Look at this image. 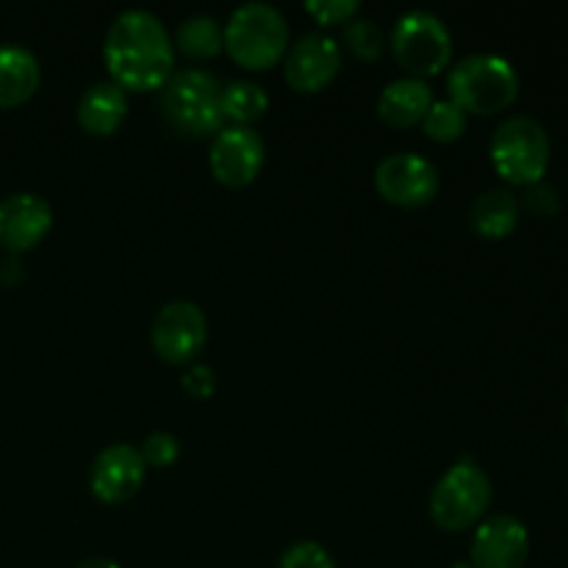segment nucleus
Here are the masks:
<instances>
[{
  "instance_id": "f257e3e1",
  "label": "nucleus",
  "mask_w": 568,
  "mask_h": 568,
  "mask_svg": "<svg viewBox=\"0 0 568 568\" xmlns=\"http://www.w3.org/2000/svg\"><path fill=\"white\" fill-rule=\"evenodd\" d=\"M111 83L122 92L161 89L175 70V44L170 31L148 9H128L114 17L103 42Z\"/></svg>"
},
{
  "instance_id": "f03ea898",
  "label": "nucleus",
  "mask_w": 568,
  "mask_h": 568,
  "mask_svg": "<svg viewBox=\"0 0 568 568\" xmlns=\"http://www.w3.org/2000/svg\"><path fill=\"white\" fill-rule=\"evenodd\" d=\"M231 59L244 70H272L288 50V20L277 6L250 0L231 11L222 26Z\"/></svg>"
},
{
  "instance_id": "7ed1b4c3",
  "label": "nucleus",
  "mask_w": 568,
  "mask_h": 568,
  "mask_svg": "<svg viewBox=\"0 0 568 568\" xmlns=\"http://www.w3.org/2000/svg\"><path fill=\"white\" fill-rule=\"evenodd\" d=\"M222 83L211 72L186 67L172 72L161 87L159 109L166 125L186 139L216 136L225 128L220 105Z\"/></svg>"
},
{
  "instance_id": "20e7f679",
  "label": "nucleus",
  "mask_w": 568,
  "mask_h": 568,
  "mask_svg": "<svg viewBox=\"0 0 568 568\" xmlns=\"http://www.w3.org/2000/svg\"><path fill=\"white\" fill-rule=\"evenodd\" d=\"M519 72L497 53H471L455 61L447 75L449 100L466 114L491 116L510 109L519 98Z\"/></svg>"
},
{
  "instance_id": "39448f33",
  "label": "nucleus",
  "mask_w": 568,
  "mask_h": 568,
  "mask_svg": "<svg viewBox=\"0 0 568 568\" xmlns=\"http://www.w3.org/2000/svg\"><path fill=\"white\" fill-rule=\"evenodd\" d=\"M488 155L508 186H530L544 181L552 161V142L549 133L536 116L510 114L494 131Z\"/></svg>"
},
{
  "instance_id": "423d86ee",
  "label": "nucleus",
  "mask_w": 568,
  "mask_h": 568,
  "mask_svg": "<svg viewBox=\"0 0 568 568\" xmlns=\"http://www.w3.org/2000/svg\"><path fill=\"white\" fill-rule=\"evenodd\" d=\"M494 486L477 460L460 458L430 491V519L444 532H466L486 519Z\"/></svg>"
},
{
  "instance_id": "0eeeda50",
  "label": "nucleus",
  "mask_w": 568,
  "mask_h": 568,
  "mask_svg": "<svg viewBox=\"0 0 568 568\" xmlns=\"http://www.w3.org/2000/svg\"><path fill=\"white\" fill-rule=\"evenodd\" d=\"M386 44L392 48L394 61L419 81L438 75L453 61V33H449L447 22L425 9L405 11L394 22Z\"/></svg>"
},
{
  "instance_id": "6e6552de",
  "label": "nucleus",
  "mask_w": 568,
  "mask_h": 568,
  "mask_svg": "<svg viewBox=\"0 0 568 568\" xmlns=\"http://www.w3.org/2000/svg\"><path fill=\"white\" fill-rule=\"evenodd\" d=\"M155 355L172 366L192 364L209 344V320L192 300H170L150 325Z\"/></svg>"
},
{
  "instance_id": "1a4fd4ad",
  "label": "nucleus",
  "mask_w": 568,
  "mask_h": 568,
  "mask_svg": "<svg viewBox=\"0 0 568 568\" xmlns=\"http://www.w3.org/2000/svg\"><path fill=\"white\" fill-rule=\"evenodd\" d=\"M438 186V166L419 153H392L375 166L377 194L399 209H422L436 197Z\"/></svg>"
},
{
  "instance_id": "9d476101",
  "label": "nucleus",
  "mask_w": 568,
  "mask_h": 568,
  "mask_svg": "<svg viewBox=\"0 0 568 568\" xmlns=\"http://www.w3.org/2000/svg\"><path fill=\"white\" fill-rule=\"evenodd\" d=\"M266 161V144L255 128L225 125L209 150V170L222 186L244 189L261 175Z\"/></svg>"
},
{
  "instance_id": "9b49d317",
  "label": "nucleus",
  "mask_w": 568,
  "mask_h": 568,
  "mask_svg": "<svg viewBox=\"0 0 568 568\" xmlns=\"http://www.w3.org/2000/svg\"><path fill=\"white\" fill-rule=\"evenodd\" d=\"M342 44L320 31L303 33L283 55V78L300 94H316L333 83L342 70Z\"/></svg>"
},
{
  "instance_id": "f8f14e48",
  "label": "nucleus",
  "mask_w": 568,
  "mask_h": 568,
  "mask_svg": "<svg viewBox=\"0 0 568 568\" xmlns=\"http://www.w3.org/2000/svg\"><path fill=\"white\" fill-rule=\"evenodd\" d=\"M527 558H530V532L516 516H488L475 527L469 544L471 568H525Z\"/></svg>"
},
{
  "instance_id": "ddd939ff",
  "label": "nucleus",
  "mask_w": 568,
  "mask_h": 568,
  "mask_svg": "<svg viewBox=\"0 0 568 568\" xmlns=\"http://www.w3.org/2000/svg\"><path fill=\"white\" fill-rule=\"evenodd\" d=\"M148 477V464L133 444H111L94 455L89 466V488L105 505H120L136 497Z\"/></svg>"
},
{
  "instance_id": "4468645a",
  "label": "nucleus",
  "mask_w": 568,
  "mask_h": 568,
  "mask_svg": "<svg viewBox=\"0 0 568 568\" xmlns=\"http://www.w3.org/2000/svg\"><path fill=\"white\" fill-rule=\"evenodd\" d=\"M53 227V209L42 194L17 192L0 200V247L20 255L44 242Z\"/></svg>"
},
{
  "instance_id": "2eb2a0df",
  "label": "nucleus",
  "mask_w": 568,
  "mask_h": 568,
  "mask_svg": "<svg viewBox=\"0 0 568 568\" xmlns=\"http://www.w3.org/2000/svg\"><path fill=\"white\" fill-rule=\"evenodd\" d=\"M433 100L436 98H433L430 83L403 75L383 87L381 98H377V114L388 128L405 131V128L422 125Z\"/></svg>"
},
{
  "instance_id": "dca6fc26",
  "label": "nucleus",
  "mask_w": 568,
  "mask_h": 568,
  "mask_svg": "<svg viewBox=\"0 0 568 568\" xmlns=\"http://www.w3.org/2000/svg\"><path fill=\"white\" fill-rule=\"evenodd\" d=\"M75 120L89 136H111L128 120V92L111 81L92 83L78 98Z\"/></svg>"
},
{
  "instance_id": "f3484780",
  "label": "nucleus",
  "mask_w": 568,
  "mask_h": 568,
  "mask_svg": "<svg viewBox=\"0 0 568 568\" xmlns=\"http://www.w3.org/2000/svg\"><path fill=\"white\" fill-rule=\"evenodd\" d=\"M42 81L39 59L14 42L0 44V109H14L37 94Z\"/></svg>"
},
{
  "instance_id": "a211bd4d",
  "label": "nucleus",
  "mask_w": 568,
  "mask_h": 568,
  "mask_svg": "<svg viewBox=\"0 0 568 568\" xmlns=\"http://www.w3.org/2000/svg\"><path fill=\"white\" fill-rule=\"evenodd\" d=\"M521 205L510 186H491L477 194L469 209L471 231L483 239H505L519 225Z\"/></svg>"
},
{
  "instance_id": "6ab92c4d",
  "label": "nucleus",
  "mask_w": 568,
  "mask_h": 568,
  "mask_svg": "<svg viewBox=\"0 0 568 568\" xmlns=\"http://www.w3.org/2000/svg\"><path fill=\"white\" fill-rule=\"evenodd\" d=\"M220 105L222 120L231 122V125L253 128V122H258L266 114V109H270V94H266V89L261 83L239 78V81H231L222 87Z\"/></svg>"
},
{
  "instance_id": "aec40b11",
  "label": "nucleus",
  "mask_w": 568,
  "mask_h": 568,
  "mask_svg": "<svg viewBox=\"0 0 568 568\" xmlns=\"http://www.w3.org/2000/svg\"><path fill=\"white\" fill-rule=\"evenodd\" d=\"M175 44L183 55L194 61H209L214 55H220V50L225 48V39H222V26L211 14H192L186 20H181V26L175 28Z\"/></svg>"
},
{
  "instance_id": "412c9836",
  "label": "nucleus",
  "mask_w": 568,
  "mask_h": 568,
  "mask_svg": "<svg viewBox=\"0 0 568 568\" xmlns=\"http://www.w3.org/2000/svg\"><path fill=\"white\" fill-rule=\"evenodd\" d=\"M466 122H469V114L460 109L453 100H433V105L427 109L425 120H422V131H425L427 139L433 142H455L466 133Z\"/></svg>"
},
{
  "instance_id": "4be33fe9",
  "label": "nucleus",
  "mask_w": 568,
  "mask_h": 568,
  "mask_svg": "<svg viewBox=\"0 0 568 568\" xmlns=\"http://www.w3.org/2000/svg\"><path fill=\"white\" fill-rule=\"evenodd\" d=\"M344 48L355 55L358 61H375L381 59L386 50V37H383L381 26L369 17H353L342 26Z\"/></svg>"
},
{
  "instance_id": "5701e85b",
  "label": "nucleus",
  "mask_w": 568,
  "mask_h": 568,
  "mask_svg": "<svg viewBox=\"0 0 568 568\" xmlns=\"http://www.w3.org/2000/svg\"><path fill=\"white\" fill-rule=\"evenodd\" d=\"M277 568H336V560L322 544L297 541L281 555Z\"/></svg>"
},
{
  "instance_id": "b1692460",
  "label": "nucleus",
  "mask_w": 568,
  "mask_h": 568,
  "mask_svg": "<svg viewBox=\"0 0 568 568\" xmlns=\"http://www.w3.org/2000/svg\"><path fill=\"white\" fill-rule=\"evenodd\" d=\"M139 453H142L148 466H153V469H166V466L175 464L178 455H181V442H178V436H172V433L153 430L142 442Z\"/></svg>"
},
{
  "instance_id": "393cba45",
  "label": "nucleus",
  "mask_w": 568,
  "mask_h": 568,
  "mask_svg": "<svg viewBox=\"0 0 568 568\" xmlns=\"http://www.w3.org/2000/svg\"><path fill=\"white\" fill-rule=\"evenodd\" d=\"M305 11L314 17L320 26H344L353 17H358L361 3L358 0H308Z\"/></svg>"
},
{
  "instance_id": "a878e982",
  "label": "nucleus",
  "mask_w": 568,
  "mask_h": 568,
  "mask_svg": "<svg viewBox=\"0 0 568 568\" xmlns=\"http://www.w3.org/2000/svg\"><path fill=\"white\" fill-rule=\"evenodd\" d=\"M521 209H527L536 216H555L560 211V194L552 183L538 181L525 186V194L519 197Z\"/></svg>"
},
{
  "instance_id": "bb28decb",
  "label": "nucleus",
  "mask_w": 568,
  "mask_h": 568,
  "mask_svg": "<svg viewBox=\"0 0 568 568\" xmlns=\"http://www.w3.org/2000/svg\"><path fill=\"white\" fill-rule=\"evenodd\" d=\"M183 392L194 399H209L216 392V375L209 364H194L183 375Z\"/></svg>"
},
{
  "instance_id": "cd10ccee",
  "label": "nucleus",
  "mask_w": 568,
  "mask_h": 568,
  "mask_svg": "<svg viewBox=\"0 0 568 568\" xmlns=\"http://www.w3.org/2000/svg\"><path fill=\"white\" fill-rule=\"evenodd\" d=\"M75 568H122V566L114 564V560H109V558H89V560H83V564H78Z\"/></svg>"
},
{
  "instance_id": "c85d7f7f",
  "label": "nucleus",
  "mask_w": 568,
  "mask_h": 568,
  "mask_svg": "<svg viewBox=\"0 0 568 568\" xmlns=\"http://www.w3.org/2000/svg\"><path fill=\"white\" fill-rule=\"evenodd\" d=\"M453 568H471V564H453Z\"/></svg>"
},
{
  "instance_id": "c756f323",
  "label": "nucleus",
  "mask_w": 568,
  "mask_h": 568,
  "mask_svg": "<svg viewBox=\"0 0 568 568\" xmlns=\"http://www.w3.org/2000/svg\"><path fill=\"white\" fill-rule=\"evenodd\" d=\"M566 422H568V405H566Z\"/></svg>"
}]
</instances>
